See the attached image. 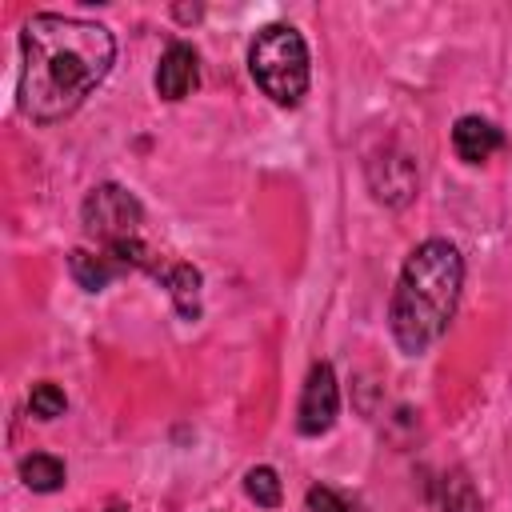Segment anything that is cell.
<instances>
[{"label": "cell", "mask_w": 512, "mask_h": 512, "mask_svg": "<svg viewBox=\"0 0 512 512\" xmlns=\"http://www.w3.org/2000/svg\"><path fill=\"white\" fill-rule=\"evenodd\" d=\"M116 40L104 24L40 12L20 32V112L52 124L84 104L108 76Z\"/></svg>", "instance_id": "6da1fadb"}, {"label": "cell", "mask_w": 512, "mask_h": 512, "mask_svg": "<svg viewBox=\"0 0 512 512\" xmlns=\"http://www.w3.org/2000/svg\"><path fill=\"white\" fill-rule=\"evenodd\" d=\"M460 284H464V260L456 244L424 240L412 248L388 304V324L400 352L420 356L428 344L444 336L460 300Z\"/></svg>", "instance_id": "7a4b0ae2"}, {"label": "cell", "mask_w": 512, "mask_h": 512, "mask_svg": "<svg viewBox=\"0 0 512 512\" xmlns=\"http://www.w3.org/2000/svg\"><path fill=\"white\" fill-rule=\"evenodd\" d=\"M140 224H144V208H140V200L128 188L100 184V188L88 192V200H84V232L96 244H104V252L112 260L160 272V264L152 260V252L140 240Z\"/></svg>", "instance_id": "3957f363"}, {"label": "cell", "mask_w": 512, "mask_h": 512, "mask_svg": "<svg viewBox=\"0 0 512 512\" xmlns=\"http://www.w3.org/2000/svg\"><path fill=\"white\" fill-rule=\"evenodd\" d=\"M248 68L252 80L264 88V96L280 108L300 104V96L308 92V48L292 24L260 28L248 48Z\"/></svg>", "instance_id": "277c9868"}, {"label": "cell", "mask_w": 512, "mask_h": 512, "mask_svg": "<svg viewBox=\"0 0 512 512\" xmlns=\"http://www.w3.org/2000/svg\"><path fill=\"white\" fill-rule=\"evenodd\" d=\"M336 412H340V388H336V372L332 364H312L308 368V380H304V392H300V408H296V428L304 436H320L336 424Z\"/></svg>", "instance_id": "5b68a950"}, {"label": "cell", "mask_w": 512, "mask_h": 512, "mask_svg": "<svg viewBox=\"0 0 512 512\" xmlns=\"http://www.w3.org/2000/svg\"><path fill=\"white\" fill-rule=\"evenodd\" d=\"M200 84V56L192 44L172 40L156 64V92L164 100H184L192 88Z\"/></svg>", "instance_id": "8992f818"}, {"label": "cell", "mask_w": 512, "mask_h": 512, "mask_svg": "<svg viewBox=\"0 0 512 512\" xmlns=\"http://www.w3.org/2000/svg\"><path fill=\"white\" fill-rule=\"evenodd\" d=\"M500 144H504L500 128L484 116H460L456 128H452V148L464 164H484Z\"/></svg>", "instance_id": "52a82bcc"}, {"label": "cell", "mask_w": 512, "mask_h": 512, "mask_svg": "<svg viewBox=\"0 0 512 512\" xmlns=\"http://www.w3.org/2000/svg\"><path fill=\"white\" fill-rule=\"evenodd\" d=\"M68 268H72V276H76V284L80 288H88V292H100V288H108V280L120 272V260H112L108 252H84V248H76L72 256H68Z\"/></svg>", "instance_id": "ba28073f"}, {"label": "cell", "mask_w": 512, "mask_h": 512, "mask_svg": "<svg viewBox=\"0 0 512 512\" xmlns=\"http://www.w3.org/2000/svg\"><path fill=\"white\" fill-rule=\"evenodd\" d=\"M20 480L32 488V492H56L64 484V464L48 452H32L20 460Z\"/></svg>", "instance_id": "9c48e42d"}, {"label": "cell", "mask_w": 512, "mask_h": 512, "mask_svg": "<svg viewBox=\"0 0 512 512\" xmlns=\"http://www.w3.org/2000/svg\"><path fill=\"white\" fill-rule=\"evenodd\" d=\"M164 284H168L176 308L192 320V316H196V296H200V272H196L192 264H172V268L164 272Z\"/></svg>", "instance_id": "30bf717a"}, {"label": "cell", "mask_w": 512, "mask_h": 512, "mask_svg": "<svg viewBox=\"0 0 512 512\" xmlns=\"http://www.w3.org/2000/svg\"><path fill=\"white\" fill-rule=\"evenodd\" d=\"M244 492H248L260 508H276V504H280V476H276L268 464L248 468V476H244Z\"/></svg>", "instance_id": "8fae6325"}, {"label": "cell", "mask_w": 512, "mask_h": 512, "mask_svg": "<svg viewBox=\"0 0 512 512\" xmlns=\"http://www.w3.org/2000/svg\"><path fill=\"white\" fill-rule=\"evenodd\" d=\"M64 392L52 384V380H44V384H36L32 388V396H28V408H32V416H40V420H56V416H64Z\"/></svg>", "instance_id": "7c38bea8"}, {"label": "cell", "mask_w": 512, "mask_h": 512, "mask_svg": "<svg viewBox=\"0 0 512 512\" xmlns=\"http://www.w3.org/2000/svg\"><path fill=\"white\" fill-rule=\"evenodd\" d=\"M444 512H480V496L472 492V484L464 476H452L444 480Z\"/></svg>", "instance_id": "4fadbf2b"}, {"label": "cell", "mask_w": 512, "mask_h": 512, "mask_svg": "<svg viewBox=\"0 0 512 512\" xmlns=\"http://www.w3.org/2000/svg\"><path fill=\"white\" fill-rule=\"evenodd\" d=\"M308 508H312V512H352V508H348L332 488H324V484H312V488H308Z\"/></svg>", "instance_id": "5bb4252c"}, {"label": "cell", "mask_w": 512, "mask_h": 512, "mask_svg": "<svg viewBox=\"0 0 512 512\" xmlns=\"http://www.w3.org/2000/svg\"><path fill=\"white\" fill-rule=\"evenodd\" d=\"M108 512H128V508L124 504H108Z\"/></svg>", "instance_id": "9a60e30c"}]
</instances>
